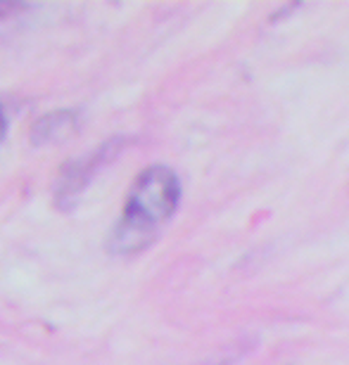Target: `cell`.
I'll return each mask as SVG.
<instances>
[{
  "mask_svg": "<svg viewBox=\"0 0 349 365\" xmlns=\"http://www.w3.org/2000/svg\"><path fill=\"white\" fill-rule=\"evenodd\" d=\"M181 185L176 173L166 166H150L136 178L123 207L121 221L116 223L110 240L112 250L128 254L143 250L171 218L178 207Z\"/></svg>",
  "mask_w": 349,
  "mask_h": 365,
  "instance_id": "obj_1",
  "label": "cell"
},
{
  "mask_svg": "<svg viewBox=\"0 0 349 365\" xmlns=\"http://www.w3.org/2000/svg\"><path fill=\"white\" fill-rule=\"evenodd\" d=\"M5 133V121H3V112H0V138Z\"/></svg>",
  "mask_w": 349,
  "mask_h": 365,
  "instance_id": "obj_2",
  "label": "cell"
}]
</instances>
